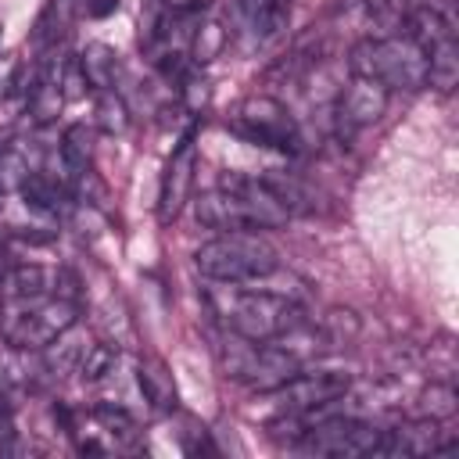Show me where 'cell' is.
<instances>
[{"mask_svg": "<svg viewBox=\"0 0 459 459\" xmlns=\"http://www.w3.org/2000/svg\"><path fill=\"white\" fill-rule=\"evenodd\" d=\"M194 219L208 230L233 233V230H276L290 219V212L262 176L230 172L222 186L194 201Z\"/></svg>", "mask_w": 459, "mask_h": 459, "instance_id": "cell-1", "label": "cell"}, {"mask_svg": "<svg viewBox=\"0 0 459 459\" xmlns=\"http://www.w3.org/2000/svg\"><path fill=\"white\" fill-rule=\"evenodd\" d=\"M208 305L212 312L237 333L247 341H276L283 330H290L301 319L298 301L265 294V290H251L240 283H219L208 287Z\"/></svg>", "mask_w": 459, "mask_h": 459, "instance_id": "cell-2", "label": "cell"}, {"mask_svg": "<svg viewBox=\"0 0 459 459\" xmlns=\"http://www.w3.org/2000/svg\"><path fill=\"white\" fill-rule=\"evenodd\" d=\"M348 68L359 79H373L384 90H423L427 86V54L402 36H366L348 50Z\"/></svg>", "mask_w": 459, "mask_h": 459, "instance_id": "cell-3", "label": "cell"}, {"mask_svg": "<svg viewBox=\"0 0 459 459\" xmlns=\"http://www.w3.org/2000/svg\"><path fill=\"white\" fill-rule=\"evenodd\" d=\"M194 265L201 276L215 283H247L269 273L273 265H280V258H276V247L265 237H258V230H233L201 244L194 255Z\"/></svg>", "mask_w": 459, "mask_h": 459, "instance_id": "cell-4", "label": "cell"}, {"mask_svg": "<svg viewBox=\"0 0 459 459\" xmlns=\"http://www.w3.org/2000/svg\"><path fill=\"white\" fill-rule=\"evenodd\" d=\"M75 323H79V301L61 294L0 305V333L11 344V351H39Z\"/></svg>", "mask_w": 459, "mask_h": 459, "instance_id": "cell-5", "label": "cell"}, {"mask_svg": "<svg viewBox=\"0 0 459 459\" xmlns=\"http://www.w3.org/2000/svg\"><path fill=\"white\" fill-rule=\"evenodd\" d=\"M351 380L348 373H337V369H316V373H294L287 384L265 391L273 398V409H276V423H298L301 430L319 423L323 416H333L341 412L337 402L348 394ZM298 430V434H301Z\"/></svg>", "mask_w": 459, "mask_h": 459, "instance_id": "cell-6", "label": "cell"}, {"mask_svg": "<svg viewBox=\"0 0 459 459\" xmlns=\"http://www.w3.org/2000/svg\"><path fill=\"white\" fill-rule=\"evenodd\" d=\"M219 359H222V369H226L230 380H237V384H244L251 391H262V394L280 387V384H287L301 369V362L287 348H280L276 341L237 337L230 348L219 344Z\"/></svg>", "mask_w": 459, "mask_h": 459, "instance_id": "cell-7", "label": "cell"}, {"mask_svg": "<svg viewBox=\"0 0 459 459\" xmlns=\"http://www.w3.org/2000/svg\"><path fill=\"white\" fill-rule=\"evenodd\" d=\"M380 441L384 430L377 423H366L351 412H333L305 427L294 445L301 455H377Z\"/></svg>", "mask_w": 459, "mask_h": 459, "instance_id": "cell-8", "label": "cell"}, {"mask_svg": "<svg viewBox=\"0 0 459 459\" xmlns=\"http://www.w3.org/2000/svg\"><path fill=\"white\" fill-rule=\"evenodd\" d=\"M230 129L237 136H244L247 143L258 147H276V151H298V126L287 115V108L273 97H251L240 104L237 118L230 122Z\"/></svg>", "mask_w": 459, "mask_h": 459, "instance_id": "cell-9", "label": "cell"}, {"mask_svg": "<svg viewBox=\"0 0 459 459\" xmlns=\"http://www.w3.org/2000/svg\"><path fill=\"white\" fill-rule=\"evenodd\" d=\"M387 97H391V90H384V86L373 82V79H359V75H355V79L341 90L337 108H333L337 133H341V136H351V133H359V129L380 122L384 111H387Z\"/></svg>", "mask_w": 459, "mask_h": 459, "instance_id": "cell-10", "label": "cell"}, {"mask_svg": "<svg viewBox=\"0 0 459 459\" xmlns=\"http://www.w3.org/2000/svg\"><path fill=\"white\" fill-rule=\"evenodd\" d=\"M194 172H197V147H194V136H183L161 172V186H158V219L161 222H172L183 212V204L190 201Z\"/></svg>", "mask_w": 459, "mask_h": 459, "instance_id": "cell-11", "label": "cell"}, {"mask_svg": "<svg viewBox=\"0 0 459 459\" xmlns=\"http://www.w3.org/2000/svg\"><path fill=\"white\" fill-rule=\"evenodd\" d=\"M452 445H441V427L437 420H412L405 427H394V430H384V441L377 448V455H437V452H448Z\"/></svg>", "mask_w": 459, "mask_h": 459, "instance_id": "cell-12", "label": "cell"}, {"mask_svg": "<svg viewBox=\"0 0 459 459\" xmlns=\"http://www.w3.org/2000/svg\"><path fill=\"white\" fill-rule=\"evenodd\" d=\"M233 7H237V25H240V32L251 36L255 43L273 39V36L287 25V18H290V11H287L283 0H237Z\"/></svg>", "mask_w": 459, "mask_h": 459, "instance_id": "cell-13", "label": "cell"}, {"mask_svg": "<svg viewBox=\"0 0 459 459\" xmlns=\"http://www.w3.org/2000/svg\"><path fill=\"white\" fill-rule=\"evenodd\" d=\"M54 294V273L43 265H14L0 276V301H32Z\"/></svg>", "mask_w": 459, "mask_h": 459, "instance_id": "cell-14", "label": "cell"}, {"mask_svg": "<svg viewBox=\"0 0 459 459\" xmlns=\"http://www.w3.org/2000/svg\"><path fill=\"white\" fill-rule=\"evenodd\" d=\"M93 341L86 333H75V326H68L65 333H57L47 348H43V369L50 377H65V373H79V362L86 355Z\"/></svg>", "mask_w": 459, "mask_h": 459, "instance_id": "cell-15", "label": "cell"}, {"mask_svg": "<svg viewBox=\"0 0 459 459\" xmlns=\"http://www.w3.org/2000/svg\"><path fill=\"white\" fill-rule=\"evenodd\" d=\"M79 68H82V75H86V86L97 90V93L118 86L122 65H118V54H115L108 43H86L82 54H79Z\"/></svg>", "mask_w": 459, "mask_h": 459, "instance_id": "cell-16", "label": "cell"}, {"mask_svg": "<svg viewBox=\"0 0 459 459\" xmlns=\"http://www.w3.org/2000/svg\"><path fill=\"white\" fill-rule=\"evenodd\" d=\"M18 194H22L25 208L43 212V215H54V212L65 208L68 186H65V179H54V176H47V172H29V176L22 179V186H18Z\"/></svg>", "mask_w": 459, "mask_h": 459, "instance_id": "cell-17", "label": "cell"}, {"mask_svg": "<svg viewBox=\"0 0 459 459\" xmlns=\"http://www.w3.org/2000/svg\"><path fill=\"white\" fill-rule=\"evenodd\" d=\"M136 380H140V391H143V398H147V402H151L154 409H161V412L176 409L179 394H176L172 373L165 369V362H161V359H140Z\"/></svg>", "mask_w": 459, "mask_h": 459, "instance_id": "cell-18", "label": "cell"}, {"mask_svg": "<svg viewBox=\"0 0 459 459\" xmlns=\"http://www.w3.org/2000/svg\"><path fill=\"white\" fill-rule=\"evenodd\" d=\"M72 18H75V0H47L39 18H36V32H32L36 47H43V50L57 47L68 36Z\"/></svg>", "mask_w": 459, "mask_h": 459, "instance_id": "cell-19", "label": "cell"}, {"mask_svg": "<svg viewBox=\"0 0 459 459\" xmlns=\"http://www.w3.org/2000/svg\"><path fill=\"white\" fill-rule=\"evenodd\" d=\"M226 43H230V29L219 22V18H197L194 22V29H190V43H186V50H190V61L194 65H208V61H215L222 50H226Z\"/></svg>", "mask_w": 459, "mask_h": 459, "instance_id": "cell-20", "label": "cell"}, {"mask_svg": "<svg viewBox=\"0 0 459 459\" xmlns=\"http://www.w3.org/2000/svg\"><path fill=\"white\" fill-rule=\"evenodd\" d=\"M25 100H29V115H32V122H36V126L54 122V118H57V111H61V104H65V93H61V79H57V72H54V68H50V72H39V79L32 82V90L25 93Z\"/></svg>", "mask_w": 459, "mask_h": 459, "instance_id": "cell-21", "label": "cell"}, {"mask_svg": "<svg viewBox=\"0 0 459 459\" xmlns=\"http://www.w3.org/2000/svg\"><path fill=\"white\" fill-rule=\"evenodd\" d=\"M427 82L437 86L441 93H448L459 82V43H455V36L427 50Z\"/></svg>", "mask_w": 459, "mask_h": 459, "instance_id": "cell-22", "label": "cell"}, {"mask_svg": "<svg viewBox=\"0 0 459 459\" xmlns=\"http://www.w3.org/2000/svg\"><path fill=\"white\" fill-rule=\"evenodd\" d=\"M90 158H93V136L82 122H72L65 133H61V165H65V183L90 169Z\"/></svg>", "mask_w": 459, "mask_h": 459, "instance_id": "cell-23", "label": "cell"}, {"mask_svg": "<svg viewBox=\"0 0 459 459\" xmlns=\"http://www.w3.org/2000/svg\"><path fill=\"white\" fill-rule=\"evenodd\" d=\"M459 412V394L448 380H430L420 398H416V416H427V420H452Z\"/></svg>", "mask_w": 459, "mask_h": 459, "instance_id": "cell-24", "label": "cell"}, {"mask_svg": "<svg viewBox=\"0 0 459 459\" xmlns=\"http://www.w3.org/2000/svg\"><path fill=\"white\" fill-rule=\"evenodd\" d=\"M212 100V82L201 75V68H183L179 75V104L190 111V115H201Z\"/></svg>", "mask_w": 459, "mask_h": 459, "instance_id": "cell-25", "label": "cell"}, {"mask_svg": "<svg viewBox=\"0 0 459 459\" xmlns=\"http://www.w3.org/2000/svg\"><path fill=\"white\" fill-rule=\"evenodd\" d=\"M97 126L104 133H111V136H122L129 129V108L115 90H104L97 97Z\"/></svg>", "mask_w": 459, "mask_h": 459, "instance_id": "cell-26", "label": "cell"}, {"mask_svg": "<svg viewBox=\"0 0 459 459\" xmlns=\"http://www.w3.org/2000/svg\"><path fill=\"white\" fill-rule=\"evenodd\" d=\"M115 362H118V348L115 344H90L86 355H82V362H79V377L86 384H97L108 373H115Z\"/></svg>", "mask_w": 459, "mask_h": 459, "instance_id": "cell-27", "label": "cell"}, {"mask_svg": "<svg viewBox=\"0 0 459 459\" xmlns=\"http://www.w3.org/2000/svg\"><path fill=\"white\" fill-rule=\"evenodd\" d=\"M93 416H97L111 434L118 430L122 437H129V434H133V427H136V423H133V416H129L126 409H118V405H97V409H93Z\"/></svg>", "mask_w": 459, "mask_h": 459, "instance_id": "cell-28", "label": "cell"}, {"mask_svg": "<svg viewBox=\"0 0 459 459\" xmlns=\"http://www.w3.org/2000/svg\"><path fill=\"white\" fill-rule=\"evenodd\" d=\"M14 405H11V398H7V391H4V384H0V448H11V441H14Z\"/></svg>", "mask_w": 459, "mask_h": 459, "instance_id": "cell-29", "label": "cell"}, {"mask_svg": "<svg viewBox=\"0 0 459 459\" xmlns=\"http://www.w3.org/2000/svg\"><path fill=\"white\" fill-rule=\"evenodd\" d=\"M118 11V0H86V14L90 18H108Z\"/></svg>", "mask_w": 459, "mask_h": 459, "instance_id": "cell-30", "label": "cell"}, {"mask_svg": "<svg viewBox=\"0 0 459 459\" xmlns=\"http://www.w3.org/2000/svg\"><path fill=\"white\" fill-rule=\"evenodd\" d=\"M427 4H430V7H437V11H445V7L452 4V0H427Z\"/></svg>", "mask_w": 459, "mask_h": 459, "instance_id": "cell-31", "label": "cell"}]
</instances>
